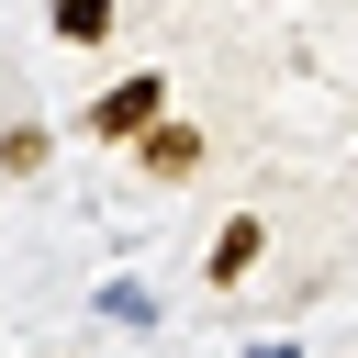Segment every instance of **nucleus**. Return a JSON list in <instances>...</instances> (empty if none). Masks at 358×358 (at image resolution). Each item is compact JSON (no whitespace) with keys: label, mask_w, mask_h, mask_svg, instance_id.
Segmentation results:
<instances>
[{"label":"nucleus","mask_w":358,"mask_h":358,"mask_svg":"<svg viewBox=\"0 0 358 358\" xmlns=\"http://www.w3.org/2000/svg\"><path fill=\"white\" fill-rule=\"evenodd\" d=\"M157 112H168V78H123V90H101V101H90V134H101V145H123V134H145Z\"/></svg>","instance_id":"nucleus-1"},{"label":"nucleus","mask_w":358,"mask_h":358,"mask_svg":"<svg viewBox=\"0 0 358 358\" xmlns=\"http://www.w3.org/2000/svg\"><path fill=\"white\" fill-rule=\"evenodd\" d=\"M134 157H145V179H190V168H201V134H190V123H145Z\"/></svg>","instance_id":"nucleus-2"},{"label":"nucleus","mask_w":358,"mask_h":358,"mask_svg":"<svg viewBox=\"0 0 358 358\" xmlns=\"http://www.w3.org/2000/svg\"><path fill=\"white\" fill-rule=\"evenodd\" d=\"M257 257H268V224H257V213H235V224H224V235H213V257H201V268H213V280H224V291H235V280H246V268H257Z\"/></svg>","instance_id":"nucleus-3"},{"label":"nucleus","mask_w":358,"mask_h":358,"mask_svg":"<svg viewBox=\"0 0 358 358\" xmlns=\"http://www.w3.org/2000/svg\"><path fill=\"white\" fill-rule=\"evenodd\" d=\"M56 34H67V45H101V34H112V0H56Z\"/></svg>","instance_id":"nucleus-4"},{"label":"nucleus","mask_w":358,"mask_h":358,"mask_svg":"<svg viewBox=\"0 0 358 358\" xmlns=\"http://www.w3.org/2000/svg\"><path fill=\"white\" fill-rule=\"evenodd\" d=\"M0 168H45V123H11L0 134Z\"/></svg>","instance_id":"nucleus-5"},{"label":"nucleus","mask_w":358,"mask_h":358,"mask_svg":"<svg viewBox=\"0 0 358 358\" xmlns=\"http://www.w3.org/2000/svg\"><path fill=\"white\" fill-rule=\"evenodd\" d=\"M246 358H302V347H291V336H268V347H246Z\"/></svg>","instance_id":"nucleus-6"}]
</instances>
